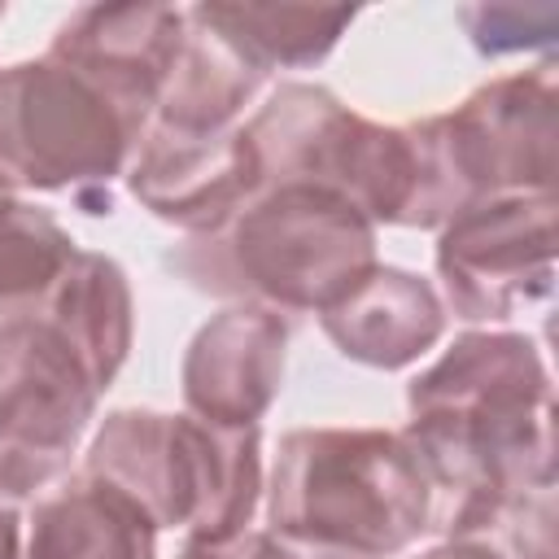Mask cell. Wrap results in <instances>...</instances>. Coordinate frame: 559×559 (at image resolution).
Returning a JSON list of instances; mask_svg holds the SVG:
<instances>
[{"mask_svg":"<svg viewBox=\"0 0 559 559\" xmlns=\"http://www.w3.org/2000/svg\"><path fill=\"white\" fill-rule=\"evenodd\" d=\"M415 450L437 537H480L520 498L555 489L550 371L533 336L467 328L406 384Z\"/></svg>","mask_w":559,"mask_h":559,"instance_id":"obj_1","label":"cell"},{"mask_svg":"<svg viewBox=\"0 0 559 559\" xmlns=\"http://www.w3.org/2000/svg\"><path fill=\"white\" fill-rule=\"evenodd\" d=\"M376 262V227L349 201L310 183L262 188L227 227L188 236L166 253L188 288L280 314H323Z\"/></svg>","mask_w":559,"mask_h":559,"instance_id":"obj_2","label":"cell"},{"mask_svg":"<svg viewBox=\"0 0 559 559\" xmlns=\"http://www.w3.org/2000/svg\"><path fill=\"white\" fill-rule=\"evenodd\" d=\"M432 520L424 467L389 428H297L266 485L271 533L367 559L411 550Z\"/></svg>","mask_w":559,"mask_h":559,"instance_id":"obj_3","label":"cell"},{"mask_svg":"<svg viewBox=\"0 0 559 559\" xmlns=\"http://www.w3.org/2000/svg\"><path fill=\"white\" fill-rule=\"evenodd\" d=\"M79 472L122 489L157 533L231 537L249 528L262 498V428L122 406L100 419Z\"/></svg>","mask_w":559,"mask_h":559,"instance_id":"obj_4","label":"cell"},{"mask_svg":"<svg viewBox=\"0 0 559 559\" xmlns=\"http://www.w3.org/2000/svg\"><path fill=\"white\" fill-rule=\"evenodd\" d=\"M406 127L419 153V201L411 214L419 231H441L454 214L489 197L555 192L559 83L550 57L480 83L450 114Z\"/></svg>","mask_w":559,"mask_h":559,"instance_id":"obj_5","label":"cell"},{"mask_svg":"<svg viewBox=\"0 0 559 559\" xmlns=\"http://www.w3.org/2000/svg\"><path fill=\"white\" fill-rule=\"evenodd\" d=\"M262 188L310 183L349 201L371 227H411L419 201V153L411 127H384L319 83H280L240 122Z\"/></svg>","mask_w":559,"mask_h":559,"instance_id":"obj_6","label":"cell"},{"mask_svg":"<svg viewBox=\"0 0 559 559\" xmlns=\"http://www.w3.org/2000/svg\"><path fill=\"white\" fill-rule=\"evenodd\" d=\"M148 122L79 70L13 61L0 70V192H100L127 175Z\"/></svg>","mask_w":559,"mask_h":559,"instance_id":"obj_7","label":"cell"},{"mask_svg":"<svg viewBox=\"0 0 559 559\" xmlns=\"http://www.w3.org/2000/svg\"><path fill=\"white\" fill-rule=\"evenodd\" d=\"M96 402L92 371L44 314L0 323V507L70 476Z\"/></svg>","mask_w":559,"mask_h":559,"instance_id":"obj_8","label":"cell"},{"mask_svg":"<svg viewBox=\"0 0 559 559\" xmlns=\"http://www.w3.org/2000/svg\"><path fill=\"white\" fill-rule=\"evenodd\" d=\"M437 280L445 314L507 323L555 293V192L489 197L437 231Z\"/></svg>","mask_w":559,"mask_h":559,"instance_id":"obj_9","label":"cell"},{"mask_svg":"<svg viewBox=\"0 0 559 559\" xmlns=\"http://www.w3.org/2000/svg\"><path fill=\"white\" fill-rule=\"evenodd\" d=\"M127 192L157 223H170L183 236H210L262 192V170L245 127L223 135L148 127L127 166Z\"/></svg>","mask_w":559,"mask_h":559,"instance_id":"obj_10","label":"cell"},{"mask_svg":"<svg viewBox=\"0 0 559 559\" xmlns=\"http://www.w3.org/2000/svg\"><path fill=\"white\" fill-rule=\"evenodd\" d=\"M288 319L258 301H231L210 314L183 349L179 389L197 419L245 428L258 424L284 389Z\"/></svg>","mask_w":559,"mask_h":559,"instance_id":"obj_11","label":"cell"},{"mask_svg":"<svg viewBox=\"0 0 559 559\" xmlns=\"http://www.w3.org/2000/svg\"><path fill=\"white\" fill-rule=\"evenodd\" d=\"M183 35L188 9L175 4H83L57 26L48 57L79 70L118 105L153 122V105Z\"/></svg>","mask_w":559,"mask_h":559,"instance_id":"obj_12","label":"cell"},{"mask_svg":"<svg viewBox=\"0 0 559 559\" xmlns=\"http://www.w3.org/2000/svg\"><path fill=\"white\" fill-rule=\"evenodd\" d=\"M319 328L341 358L376 371H402L441 341L445 306L432 280L376 262L336 306L319 314Z\"/></svg>","mask_w":559,"mask_h":559,"instance_id":"obj_13","label":"cell"},{"mask_svg":"<svg viewBox=\"0 0 559 559\" xmlns=\"http://www.w3.org/2000/svg\"><path fill=\"white\" fill-rule=\"evenodd\" d=\"M22 559H157V524L109 480L74 472L35 498Z\"/></svg>","mask_w":559,"mask_h":559,"instance_id":"obj_14","label":"cell"},{"mask_svg":"<svg viewBox=\"0 0 559 559\" xmlns=\"http://www.w3.org/2000/svg\"><path fill=\"white\" fill-rule=\"evenodd\" d=\"M35 314H44L74 345L96 389L105 393L122 371L135 336V301H131L127 271L109 253L79 249V258L70 262V271Z\"/></svg>","mask_w":559,"mask_h":559,"instance_id":"obj_15","label":"cell"},{"mask_svg":"<svg viewBox=\"0 0 559 559\" xmlns=\"http://www.w3.org/2000/svg\"><path fill=\"white\" fill-rule=\"evenodd\" d=\"M262 83L266 74H258L214 31L188 17V35L162 83L148 127H162L175 135H223L240 127L236 118L245 114V105H253Z\"/></svg>","mask_w":559,"mask_h":559,"instance_id":"obj_16","label":"cell"},{"mask_svg":"<svg viewBox=\"0 0 559 559\" xmlns=\"http://www.w3.org/2000/svg\"><path fill=\"white\" fill-rule=\"evenodd\" d=\"M192 22L214 31L231 52H240L258 74L319 66L341 35L354 26L358 9L328 4H192Z\"/></svg>","mask_w":559,"mask_h":559,"instance_id":"obj_17","label":"cell"},{"mask_svg":"<svg viewBox=\"0 0 559 559\" xmlns=\"http://www.w3.org/2000/svg\"><path fill=\"white\" fill-rule=\"evenodd\" d=\"M74 258V236L48 210L0 192V323L35 314Z\"/></svg>","mask_w":559,"mask_h":559,"instance_id":"obj_18","label":"cell"},{"mask_svg":"<svg viewBox=\"0 0 559 559\" xmlns=\"http://www.w3.org/2000/svg\"><path fill=\"white\" fill-rule=\"evenodd\" d=\"M459 22L480 57H515L559 39L555 4H463Z\"/></svg>","mask_w":559,"mask_h":559,"instance_id":"obj_19","label":"cell"},{"mask_svg":"<svg viewBox=\"0 0 559 559\" xmlns=\"http://www.w3.org/2000/svg\"><path fill=\"white\" fill-rule=\"evenodd\" d=\"M175 559H306V546L271 528H240L231 537H183Z\"/></svg>","mask_w":559,"mask_h":559,"instance_id":"obj_20","label":"cell"},{"mask_svg":"<svg viewBox=\"0 0 559 559\" xmlns=\"http://www.w3.org/2000/svg\"><path fill=\"white\" fill-rule=\"evenodd\" d=\"M415 559H507L489 537H441L437 546L419 550Z\"/></svg>","mask_w":559,"mask_h":559,"instance_id":"obj_21","label":"cell"},{"mask_svg":"<svg viewBox=\"0 0 559 559\" xmlns=\"http://www.w3.org/2000/svg\"><path fill=\"white\" fill-rule=\"evenodd\" d=\"M0 559H22V515L0 507Z\"/></svg>","mask_w":559,"mask_h":559,"instance_id":"obj_22","label":"cell"},{"mask_svg":"<svg viewBox=\"0 0 559 559\" xmlns=\"http://www.w3.org/2000/svg\"><path fill=\"white\" fill-rule=\"evenodd\" d=\"M306 559H367V555H349V550H332V546H306Z\"/></svg>","mask_w":559,"mask_h":559,"instance_id":"obj_23","label":"cell"},{"mask_svg":"<svg viewBox=\"0 0 559 559\" xmlns=\"http://www.w3.org/2000/svg\"><path fill=\"white\" fill-rule=\"evenodd\" d=\"M0 17H4V4H0Z\"/></svg>","mask_w":559,"mask_h":559,"instance_id":"obj_24","label":"cell"}]
</instances>
